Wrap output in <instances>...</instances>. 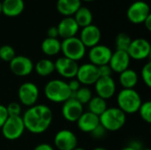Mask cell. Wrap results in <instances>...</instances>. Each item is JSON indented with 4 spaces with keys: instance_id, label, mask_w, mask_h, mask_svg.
<instances>
[{
    "instance_id": "cell-1",
    "label": "cell",
    "mask_w": 151,
    "mask_h": 150,
    "mask_svg": "<svg viewBox=\"0 0 151 150\" xmlns=\"http://www.w3.org/2000/svg\"><path fill=\"white\" fill-rule=\"evenodd\" d=\"M21 118L26 130L39 134L48 130L52 123L53 113L47 105L36 104L29 107Z\"/></svg>"
},
{
    "instance_id": "cell-2",
    "label": "cell",
    "mask_w": 151,
    "mask_h": 150,
    "mask_svg": "<svg viewBox=\"0 0 151 150\" xmlns=\"http://www.w3.org/2000/svg\"><path fill=\"white\" fill-rule=\"evenodd\" d=\"M118 108L125 114H134L138 112L142 102L140 94L134 89L123 88L117 96Z\"/></svg>"
},
{
    "instance_id": "cell-3",
    "label": "cell",
    "mask_w": 151,
    "mask_h": 150,
    "mask_svg": "<svg viewBox=\"0 0 151 150\" xmlns=\"http://www.w3.org/2000/svg\"><path fill=\"white\" fill-rule=\"evenodd\" d=\"M44 95L49 101L56 103H65L72 97L68 83L62 80H50L44 87Z\"/></svg>"
},
{
    "instance_id": "cell-4",
    "label": "cell",
    "mask_w": 151,
    "mask_h": 150,
    "mask_svg": "<svg viewBox=\"0 0 151 150\" xmlns=\"http://www.w3.org/2000/svg\"><path fill=\"white\" fill-rule=\"evenodd\" d=\"M100 125L109 132L120 130L126 124L127 116L118 107L107 108L106 111L99 116Z\"/></svg>"
},
{
    "instance_id": "cell-5",
    "label": "cell",
    "mask_w": 151,
    "mask_h": 150,
    "mask_svg": "<svg viewBox=\"0 0 151 150\" xmlns=\"http://www.w3.org/2000/svg\"><path fill=\"white\" fill-rule=\"evenodd\" d=\"M86 47L79 37H71L64 39L61 42V51L65 57L73 61L81 60L86 54Z\"/></svg>"
},
{
    "instance_id": "cell-6",
    "label": "cell",
    "mask_w": 151,
    "mask_h": 150,
    "mask_svg": "<svg viewBox=\"0 0 151 150\" xmlns=\"http://www.w3.org/2000/svg\"><path fill=\"white\" fill-rule=\"evenodd\" d=\"M3 136L9 141L18 140L24 133L25 126L21 116L8 117L5 123L1 128Z\"/></svg>"
},
{
    "instance_id": "cell-7",
    "label": "cell",
    "mask_w": 151,
    "mask_h": 150,
    "mask_svg": "<svg viewBox=\"0 0 151 150\" xmlns=\"http://www.w3.org/2000/svg\"><path fill=\"white\" fill-rule=\"evenodd\" d=\"M150 14V5L142 0L134 2L127 11V18L133 24H142Z\"/></svg>"
},
{
    "instance_id": "cell-8",
    "label": "cell",
    "mask_w": 151,
    "mask_h": 150,
    "mask_svg": "<svg viewBox=\"0 0 151 150\" xmlns=\"http://www.w3.org/2000/svg\"><path fill=\"white\" fill-rule=\"evenodd\" d=\"M127 52L131 59L144 60L150 56V43L148 40L144 38H137L132 40Z\"/></svg>"
},
{
    "instance_id": "cell-9",
    "label": "cell",
    "mask_w": 151,
    "mask_h": 150,
    "mask_svg": "<svg viewBox=\"0 0 151 150\" xmlns=\"http://www.w3.org/2000/svg\"><path fill=\"white\" fill-rule=\"evenodd\" d=\"M18 96L23 105L32 107L35 105L39 97L38 87L33 82H24L19 88Z\"/></svg>"
},
{
    "instance_id": "cell-10",
    "label": "cell",
    "mask_w": 151,
    "mask_h": 150,
    "mask_svg": "<svg viewBox=\"0 0 151 150\" xmlns=\"http://www.w3.org/2000/svg\"><path fill=\"white\" fill-rule=\"evenodd\" d=\"M100 78L98 67L91 63H86L79 65L76 74V80L81 85L89 86L94 85Z\"/></svg>"
},
{
    "instance_id": "cell-11",
    "label": "cell",
    "mask_w": 151,
    "mask_h": 150,
    "mask_svg": "<svg viewBox=\"0 0 151 150\" xmlns=\"http://www.w3.org/2000/svg\"><path fill=\"white\" fill-rule=\"evenodd\" d=\"M111 50L103 44H97L90 48L88 51V58L91 64L96 66H101L104 65H108L111 57Z\"/></svg>"
},
{
    "instance_id": "cell-12",
    "label": "cell",
    "mask_w": 151,
    "mask_h": 150,
    "mask_svg": "<svg viewBox=\"0 0 151 150\" xmlns=\"http://www.w3.org/2000/svg\"><path fill=\"white\" fill-rule=\"evenodd\" d=\"M77 143L75 133L67 129L58 131L54 137L55 147L58 150H73L77 147Z\"/></svg>"
},
{
    "instance_id": "cell-13",
    "label": "cell",
    "mask_w": 151,
    "mask_h": 150,
    "mask_svg": "<svg viewBox=\"0 0 151 150\" xmlns=\"http://www.w3.org/2000/svg\"><path fill=\"white\" fill-rule=\"evenodd\" d=\"M83 112V105L73 97L63 103L62 116L68 122H76Z\"/></svg>"
},
{
    "instance_id": "cell-14",
    "label": "cell",
    "mask_w": 151,
    "mask_h": 150,
    "mask_svg": "<svg viewBox=\"0 0 151 150\" xmlns=\"http://www.w3.org/2000/svg\"><path fill=\"white\" fill-rule=\"evenodd\" d=\"M10 69L12 73L17 76H27L34 70V63L26 56H15V57L10 62Z\"/></svg>"
},
{
    "instance_id": "cell-15",
    "label": "cell",
    "mask_w": 151,
    "mask_h": 150,
    "mask_svg": "<svg viewBox=\"0 0 151 150\" xmlns=\"http://www.w3.org/2000/svg\"><path fill=\"white\" fill-rule=\"evenodd\" d=\"M55 71L63 78L73 79L76 77L79 65L76 61L69 59L65 57H61L54 62Z\"/></svg>"
},
{
    "instance_id": "cell-16",
    "label": "cell",
    "mask_w": 151,
    "mask_h": 150,
    "mask_svg": "<svg viewBox=\"0 0 151 150\" xmlns=\"http://www.w3.org/2000/svg\"><path fill=\"white\" fill-rule=\"evenodd\" d=\"M94 85L97 96L104 100H108L115 95L116 83L111 76L100 77Z\"/></svg>"
},
{
    "instance_id": "cell-17",
    "label": "cell",
    "mask_w": 151,
    "mask_h": 150,
    "mask_svg": "<svg viewBox=\"0 0 151 150\" xmlns=\"http://www.w3.org/2000/svg\"><path fill=\"white\" fill-rule=\"evenodd\" d=\"M101 37L102 33L99 27L96 25L91 24L81 29V36L79 38L86 48H92L99 44Z\"/></svg>"
},
{
    "instance_id": "cell-18",
    "label": "cell",
    "mask_w": 151,
    "mask_h": 150,
    "mask_svg": "<svg viewBox=\"0 0 151 150\" xmlns=\"http://www.w3.org/2000/svg\"><path fill=\"white\" fill-rule=\"evenodd\" d=\"M130 60L131 58L127 51L116 50L115 52H112L111 57L108 65L111 68L112 72L121 73L122 72L129 68Z\"/></svg>"
},
{
    "instance_id": "cell-19",
    "label": "cell",
    "mask_w": 151,
    "mask_h": 150,
    "mask_svg": "<svg viewBox=\"0 0 151 150\" xmlns=\"http://www.w3.org/2000/svg\"><path fill=\"white\" fill-rule=\"evenodd\" d=\"M57 28L58 36H60L63 40L76 36L80 29L73 17H65L60 20Z\"/></svg>"
},
{
    "instance_id": "cell-20",
    "label": "cell",
    "mask_w": 151,
    "mask_h": 150,
    "mask_svg": "<svg viewBox=\"0 0 151 150\" xmlns=\"http://www.w3.org/2000/svg\"><path fill=\"white\" fill-rule=\"evenodd\" d=\"M78 128L83 133H90L95 128H96L100 125L99 117L89 112H83L82 115L76 121Z\"/></svg>"
},
{
    "instance_id": "cell-21",
    "label": "cell",
    "mask_w": 151,
    "mask_h": 150,
    "mask_svg": "<svg viewBox=\"0 0 151 150\" xmlns=\"http://www.w3.org/2000/svg\"><path fill=\"white\" fill-rule=\"evenodd\" d=\"M25 9L24 0H4L2 2V13L7 17H17Z\"/></svg>"
},
{
    "instance_id": "cell-22",
    "label": "cell",
    "mask_w": 151,
    "mask_h": 150,
    "mask_svg": "<svg viewBox=\"0 0 151 150\" xmlns=\"http://www.w3.org/2000/svg\"><path fill=\"white\" fill-rule=\"evenodd\" d=\"M81 6V0H58L57 10L65 17H73Z\"/></svg>"
},
{
    "instance_id": "cell-23",
    "label": "cell",
    "mask_w": 151,
    "mask_h": 150,
    "mask_svg": "<svg viewBox=\"0 0 151 150\" xmlns=\"http://www.w3.org/2000/svg\"><path fill=\"white\" fill-rule=\"evenodd\" d=\"M139 77L137 72L133 69H127L119 73V83L126 89H133L137 85Z\"/></svg>"
},
{
    "instance_id": "cell-24",
    "label": "cell",
    "mask_w": 151,
    "mask_h": 150,
    "mask_svg": "<svg viewBox=\"0 0 151 150\" xmlns=\"http://www.w3.org/2000/svg\"><path fill=\"white\" fill-rule=\"evenodd\" d=\"M43 54L49 57L56 56L61 51V42L58 38H45L41 45Z\"/></svg>"
},
{
    "instance_id": "cell-25",
    "label": "cell",
    "mask_w": 151,
    "mask_h": 150,
    "mask_svg": "<svg viewBox=\"0 0 151 150\" xmlns=\"http://www.w3.org/2000/svg\"><path fill=\"white\" fill-rule=\"evenodd\" d=\"M73 17L74 20L76 21L77 25L79 26V27H81V28L91 25L93 21V14L91 11L88 7H85L82 5L74 13Z\"/></svg>"
},
{
    "instance_id": "cell-26",
    "label": "cell",
    "mask_w": 151,
    "mask_h": 150,
    "mask_svg": "<svg viewBox=\"0 0 151 150\" xmlns=\"http://www.w3.org/2000/svg\"><path fill=\"white\" fill-rule=\"evenodd\" d=\"M34 69L38 75L42 77H47L55 72V65L52 60L49 58H43L34 65Z\"/></svg>"
},
{
    "instance_id": "cell-27",
    "label": "cell",
    "mask_w": 151,
    "mask_h": 150,
    "mask_svg": "<svg viewBox=\"0 0 151 150\" xmlns=\"http://www.w3.org/2000/svg\"><path fill=\"white\" fill-rule=\"evenodd\" d=\"M88 111L98 116V117L100 115H102L108 108L106 100H104L97 95L91 98V100L88 103Z\"/></svg>"
},
{
    "instance_id": "cell-28",
    "label": "cell",
    "mask_w": 151,
    "mask_h": 150,
    "mask_svg": "<svg viewBox=\"0 0 151 150\" xmlns=\"http://www.w3.org/2000/svg\"><path fill=\"white\" fill-rule=\"evenodd\" d=\"M132 39L131 37L126 34V33H119L116 36L115 39V47L116 50H121V51H127L130 44H131Z\"/></svg>"
},
{
    "instance_id": "cell-29",
    "label": "cell",
    "mask_w": 151,
    "mask_h": 150,
    "mask_svg": "<svg viewBox=\"0 0 151 150\" xmlns=\"http://www.w3.org/2000/svg\"><path fill=\"white\" fill-rule=\"evenodd\" d=\"M72 97L75 98L78 102H80L83 105V104H88L93 96H92L91 90L88 87H81L74 94H73Z\"/></svg>"
},
{
    "instance_id": "cell-30",
    "label": "cell",
    "mask_w": 151,
    "mask_h": 150,
    "mask_svg": "<svg viewBox=\"0 0 151 150\" xmlns=\"http://www.w3.org/2000/svg\"><path fill=\"white\" fill-rule=\"evenodd\" d=\"M140 117L143 121L148 124L151 123V102L147 101L142 103L139 111H138Z\"/></svg>"
},
{
    "instance_id": "cell-31",
    "label": "cell",
    "mask_w": 151,
    "mask_h": 150,
    "mask_svg": "<svg viewBox=\"0 0 151 150\" xmlns=\"http://www.w3.org/2000/svg\"><path fill=\"white\" fill-rule=\"evenodd\" d=\"M16 56L14 49L10 45H3L0 47V59L5 62H11Z\"/></svg>"
},
{
    "instance_id": "cell-32",
    "label": "cell",
    "mask_w": 151,
    "mask_h": 150,
    "mask_svg": "<svg viewBox=\"0 0 151 150\" xmlns=\"http://www.w3.org/2000/svg\"><path fill=\"white\" fill-rule=\"evenodd\" d=\"M141 76L142 79L143 80V82L145 83V85L148 88L151 87V63L148 62L147 64H145L143 65V67L142 68L141 71Z\"/></svg>"
},
{
    "instance_id": "cell-33",
    "label": "cell",
    "mask_w": 151,
    "mask_h": 150,
    "mask_svg": "<svg viewBox=\"0 0 151 150\" xmlns=\"http://www.w3.org/2000/svg\"><path fill=\"white\" fill-rule=\"evenodd\" d=\"M6 107V111L9 117H18L21 114V106L19 103L16 102H12L9 103Z\"/></svg>"
},
{
    "instance_id": "cell-34",
    "label": "cell",
    "mask_w": 151,
    "mask_h": 150,
    "mask_svg": "<svg viewBox=\"0 0 151 150\" xmlns=\"http://www.w3.org/2000/svg\"><path fill=\"white\" fill-rule=\"evenodd\" d=\"M106 132H107V131H106L101 125H99L96 128H95V129L90 133V134H91L92 137L95 138V139H102V138L104 137Z\"/></svg>"
},
{
    "instance_id": "cell-35",
    "label": "cell",
    "mask_w": 151,
    "mask_h": 150,
    "mask_svg": "<svg viewBox=\"0 0 151 150\" xmlns=\"http://www.w3.org/2000/svg\"><path fill=\"white\" fill-rule=\"evenodd\" d=\"M98 67V72L100 77H110L112 74V70L109 65H104Z\"/></svg>"
},
{
    "instance_id": "cell-36",
    "label": "cell",
    "mask_w": 151,
    "mask_h": 150,
    "mask_svg": "<svg viewBox=\"0 0 151 150\" xmlns=\"http://www.w3.org/2000/svg\"><path fill=\"white\" fill-rule=\"evenodd\" d=\"M8 113L6 111V107L4 105L0 104V129L5 123L6 119L8 118Z\"/></svg>"
},
{
    "instance_id": "cell-37",
    "label": "cell",
    "mask_w": 151,
    "mask_h": 150,
    "mask_svg": "<svg viewBox=\"0 0 151 150\" xmlns=\"http://www.w3.org/2000/svg\"><path fill=\"white\" fill-rule=\"evenodd\" d=\"M68 87H69V89L72 92V95H73V94H74L81 88V83L77 80H72L68 83Z\"/></svg>"
},
{
    "instance_id": "cell-38",
    "label": "cell",
    "mask_w": 151,
    "mask_h": 150,
    "mask_svg": "<svg viewBox=\"0 0 151 150\" xmlns=\"http://www.w3.org/2000/svg\"><path fill=\"white\" fill-rule=\"evenodd\" d=\"M47 35L49 38H58V32L57 27H50L47 31Z\"/></svg>"
},
{
    "instance_id": "cell-39",
    "label": "cell",
    "mask_w": 151,
    "mask_h": 150,
    "mask_svg": "<svg viewBox=\"0 0 151 150\" xmlns=\"http://www.w3.org/2000/svg\"><path fill=\"white\" fill-rule=\"evenodd\" d=\"M34 150H54L53 147L48 143H41L39 145H37Z\"/></svg>"
},
{
    "instance_id": "cell-40",
    "label": "cell",
    "mask_w": 151,
    "mask_h": 150,
    "mask_svg": "<svg viewBox=\"0 0 151 150\" xmlns=\"http://www.w3.org/2000/svg\"><path fill=\"white\" fill-rule=\"evenodd\" d=\"M129 147H131L132 149H134L135 150H142L143 149H142V143L139 141H137V140H135V141H132L130 143H129V145H128Z\"/></svg>"
},
{
    "instance_id": "cell-41",
    "label": "cell",
    "mask_w": 151,
    "mask_h": 150,
    "mask_svg": "<svg viewBox=\"0 0 151 150\" xmlns=\"http://www.w3.org/2000/svg\"><path fill=\"white\" fill-rule=\"evenodd\" d=\"M142 24H144V26H145V27L147 28V30H149V31H150L151 30V14L144 20V22L142 23Z\"/></svg>"
},
{
    "instance_id": "cell-42",
    "label": "cell",
    "mask_w": 151,
    "mask_h": 150,
    "mask_svg": "<svg viewBox=\"0 0 151 150\" xmlns=\"http://www.w3.org/2000/svg\"><path fill=\"white\" fill-rule=\"evenodd\" d=\"M120 150H135V149H132V148H131V147H129V146H127V147H125V148L121 149Z\"/></svg>"
},
{
    "instance_id": "cell-43",
    "label": "cell",
    "mask_w": 151,
    "mask_h": 150,
    "mask_svg": "<svg viewBox=\"0 0 151 150\" xmlns=\"http://www.w3.org/2000/svg\"><path fill=\"white\" fill-rule=\"evenodd\" d=\"M93 150H108V149H104V148H102V147H98V148L94 149Z\"/></svg>"
},
{
    "instance_id": "cell-44",
    "label": "cell",
    "mask_w": 151,
    "mask_h": 150,
    "mask_svg": "<svg viewBox=\"0 0 151 150\" xmlns=\"http://www.w3.org/2000/svg\"><path fill=\"white\" fill-rule=\"evenodd\" d=\"M73 150H87V149H83V148H78V147H76V148H75Z\"/></svg>"
},
{
    "instance_id": "cell-45",
    "label": "cell",
    "mask_w": 151,
    "mask_h": 150,
    "mask_svg": "<svg viewBox=\"0 0 151 150\" xmlns=\"http://www.w3.org/2000/svg\"><path fill=\"white\" fill-rule=\"evenodd\" d=\"M2 13V2L0 1V14Z\"/></svg>"
},
{
    "instance_id": "cell-46",
    "label": "cell",
    "mask_w": 151,
    "mask_h": 150,
    "mask_svg": "<svg viewBox=\"0 0 151 150\" xmlns=\"http://www.w3.org/2000/svg\"><path fill=\"white\" fill-rule=\"evenodd\" d=\"M81 2L82 1H84V2H92V1H94V0H81Z\"/></svg>"
},
{
    "instance_id": "cell-47",
    "label": "cell",
    "mask_w": 151,
    "mask_h": 150,
    "mask_svg": "<svg viewBox=\"0 0 151 150\" xmlns=\"http://www.w3.org/2000/svg\"><path fill=\"white\" fill-rule=\"evenodd\" d=\"M142 150H150V149H142Z\"/></svg>"
}]
</instances>
